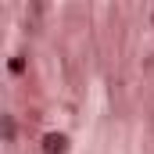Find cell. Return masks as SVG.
<instances>
[{"mask_svg":"<svg viewBox=\"0 0 154 154\" xmlns=\"http://www.w3.org/2000/svg\"><path fill=\"white\" fill-rule=\"evenodd\" d=\"M43 151L47 154H65V136H61V133H50V136L43 140Z\"/></svg>","mask_w":154,"mask_h":154,"instance_id":"6da1fadb","label":"cell"}]
</instances>
